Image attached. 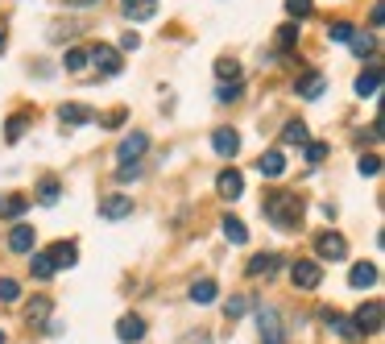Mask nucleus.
I'll use <instances>...</instances> for the list:
<instances>
[{"label":"nucleus","instance_id":"obj_35","mask_svg":"<svg viewBox=\"0 0 385 344\" xmlns=\"http://www.w3.org/2000/svg\"><path fill=\"white\" fill-rule=\"evenodd\" d=\"M348 42H353V50H357V54H361V58H365V54H373V46H377V42H373V37H369V33H353V37H348Z\"/></svg>","mask_w":385,"mask_h":344},{"label":"nucleus","instance_id":"obj_23","mask_svg":"<svg viewBox=\"0 0 385 344\" xmlns=\"http://www.w3.org/2000/svg\"><path fill=\"white\" fill-rule=\"evenodd\" d=\"M348 282H353V287H373V282H377V266H373V262H357V266L348 270Z\"/></svg>","mask_w":385,"mask_h":344},{"label":"nucleus","instance_id":"obj_33","mask_svg":"<svg viewBox=\"0 0 385 344\" xmlns=\"http://www.w3.org/2000/svg\"><path fill=\"white\" fill-rule=\"evenodd\" d=\"M353 33H357V29H353L348 21H332V25H328V37H336V42H348Z\"/></svg>","mask_w":385,"mask_h":344},{"label":"nucleus","instance_id":"obj_5","mask_svg":"<svg viewBox=\"0 0 385 344\" xmlns=\"http://www.w3.org/2000/svg\"><path fill=\"white\" fill-rule=\"evenodd\" d=\"M100 216H104V220H124V216H133V195H124V191L104 195V199H100Z\"/></svg>","mask_w":385,"mask_h":344},{"label":"nucleus","instance_id":"obj_1","mask_svg":"<svg viewBox=\"0 0 385 344\" xmlns=\"http://www.w3.org/2000/svg\"><path fill=\"white\" fill-rule=\"evenodd\" d=\"M261 212L278 224V228H299L303 220V195L299 191H270L261 199Z\"/></svg>","mask_w":385,"mask_h":344},{"label":"nucleus","instance_id":"obj_6","mask_svg":"<svg viewBox=\"0 0 385 344\" xmlns=\"http://www.w3.org/2000/svg\"><path fill=\"white\" fill-rule=\"evenodd\" d=\"M315 253H319V257H328V262H340V257H348V241H344L340 233H332V228H328V233H319V237H315Z\"/></svg>","mask_w":385,"mask_h":344},{"label":"nucleus","instance_id":"obj_24","mask_svg":"<svg viewBox=\"0 0 385 344\" xmlns=\"http://www.w3.org/2000/svg\"><path fill=\"white\" fill-rule=\"evenodd\" d=\"M307 120H286V129H282V141L286 145H307Z\"/></svg>","mask_w":385,"mask_h":344},{"label":"nucleus","instance_id":"obj_43","mask_svg":"<svg viewBox=\"0 0 385 344\" xmlns=\"http://www.w3.org/2000/svg\"><path fill=\"white\" fill-rule=\"evenodd\" d=\"M120 46H124V50H137V46H141V37H137V33H133V29H129V33H124V37H120Z\"/></svg>","mask_w":385,"mask_h":344},{"label":"nucleus","instance_id":"obj_22","mask_svg":"<svg viewBox=\"0 0 385 344\" xmlns=\"http://www.w3.org/2000/svg\"><path fill=\"white\" fill-rule=\"evenodd\" d=\"M257 170H261L265 179H278V174L286 170V158H282L278 150H270V154H261V158H257Z\"/></svg>","mask_w":385,"mask_h":344},{"label":"nucleus","instance_id":"obj_4","mask_svg":"<svg viewBox=\"0 0 385 344\" xmlns=\"http://www.w3.org/2000/svg\"><path fill=\"white\" fill-rule=\"evenodd\" d=\"M290 282H294L299 291H315V287L323 282V270H319L311 257H299V262L290 266Z\"/></svg>","mask_w":385,"mask_h":344},{"label":"nucleus","instance_id":"obj_28","mask_svg":"<svg viewBox=\"0 0 385 344\" xmlns=\"http://www.w3.org/2000/svg\"><path fill=\"white\" fill-rule=\"evenodd\" d=\"M29 274H33L37 282H46V278L54 274V266H50V257H46V253H33V257H29Z\"/></svg>","mask_w":385,"mask_h":344},{"label":"nucleus","instance_id":"obj_19","mask_svg":"<svg viewBox=\"0 0 385 344\" xmlns=\"http://www.w3.org/2000/svg\"><path fill=\"white\" fill-rule=\"evenodd\" d=\"M323 324H328L332 332H340L344 341H357V328H353V320H348V316H340V311H332V307H328V311H323Z\"/></svg>","mask_w":385,"mask_h":344},{"label":"nucleus","instance_id":"obj_21","mask_svg":"<svg viewBox=\"0 0 385 344\" xmlns=\"http://www.w3.org/2000/svg\"><path fill=\"white\" fill-rule=\"evenodd\" d=\"M29 116H33L29 108H21V112H12V116H8V125H4V141H21V133L29 129Z\"/></svg>","mask_w":385,"mask_h":344},{"label":"nucleus","instance_id":"obj_11","mask_svg":"<svg viewBox=\"0 0 385 344\" xmlns=\"http://www.w3.org/2000/svg\"><path fill=\"white\" fill-rule=\"evenodd\" d=\"M46 257H50V266H54V270L75 266V262H79V245H75V241H58V245H50V253H46Z\"/></svg>","mask_w":385,"mask_h":344},{"label":"nucleus","instance_id":"obj_40","mask_svg":"<svg viewBox=\"0 0 385 344\" xmlns=\"http://www.w3.org/2000/svg\"><path fill=\"white\" fill-rule=\"evenodd\" d=\"M311 8H315L311 0H286V12H290V17H307Z\"/></svg>","mask_w":385,"mask_h":344},{"label":"nucleus","instance_id":"obj_45","mask_svg":"<svg viewBox=\"0 0 385 344\" xmlns=\"http://www.w3.org/2000/svg\"><path fill=\"white\" fill-rule=\"evenodd\" d=\"M0 344H4V332H0Z\"/></svg>","mask_w":385,"mask_h":344},{"label":"nucleus","instance_id":"obj_38","mask_svg":"<svg viewBox=\"0 0 385 344\" xmlns=\"http://www.w3.org/2000/svg\"><path fill=\"white\" fill-rule=\"evenodd\" d=\"M216 100H220V104H228V100H241V83H232V87H228V83H220V87H216Z\"/></svg>","mask_w":385,"mask_h":344},{"label":"nucleus","instance_id":"obj_25","mask_svg":"<svg viewBox=\"0 0 385 344\" xmlns=\"http://www.w3.org/2000/svg\"><path fill=\"white\" fill-rule=\"evenodd\" d=\"M220 224H224V237H228L232 245H245V241H249V228H245V220H236V216H224Z\"/></svg>","mask_w":385,"mask_h":344},{"label":"nucleus","instance_id":"obj_3","mask_svg":"<svg viewBox=\"0 0 385 344\" xmlns=\"http://www.w3.org/2000/svg\"><path fill=\"white\" fill-rule=\"evenodd\" d=\"M353 328H357V336H373V332H382V303H377V299L361 303L357 316H353Z\"/></svg>","mask_w":385,"mask_h":344},{"label":"nucleus","instance_id":"obj_27","mask_svg":"<svg viewBox=\"0 0 385 344\" xmlns=\"http://www.w3.org/2000/svg\"><path fill=\"white\" fill-rule=\"evenodd\" d=\"M191 303H216V282L212 278L191 282Z\"/></svg>","mask_w":385,"mask_h":344},{"label":"nucleus","instance_id":"obj_32","mask_svg":"<svg viewBox=\"0 0 385 344\" xmlns=\"http://www.w3.org/2000/svg\"><path fill=\"white\" fill-rule=\"evenodd\" d=\"M245 311H249V299H245V295H232V299L224 303V316H228V320H241Z\"/></svg>","mask_w":385,"mask_h":344},{"label":"nucleus","instance_id":"obj_30","mask_svg":"<svg viewBox=\"0 0 385 344\" xmlns=\"http://www.w3.org/2000/svg\"><path fill=\"white\" fill-rule=\"evenodd\" d=\"M216 75L236 83V79H241V62H236V58H216Z\"/></svg>","mask_w":385,"mask_h":344},{"label":"nucleus","instance_id":"obj_17","mask_svg":"<svg viewBox=\"0 0 385 344\" xmlns=\"http://www.w3.org/2000/svg\"><path fill=\"white\" fill-rule=\"evenodd\" d=\"M8 249H12V253H29V249H33V224H17V228L8 233Z\"/></svg>","mask_w":385,"mask_h":344},{"label":"nucleus","instance_id":"obj_44","mask_svg":"<svg viewBox=\"0 0 385 344\" xmlns=\"http://www.w3.org/2000/svg\"><path fill=\"white\" fill-rule=\"evenodd\" d=\"M66 4H79V8H91V4H100V0H66Z\"/></svg>","mask_w":385,"mask_h":344},{"label":"nucleus","instance_id":"obj_39","mask_svg":"<svg viewBox=\"0 0 385 344\" xmlns=\"http://www.w3.org/2000/svg\"><path fill=\"white\" fill-rule=\"evenodd\" d=\"M357 170H361V174H377V170H382V162H377V154H365V158L357 162Z\"/></svg>","mask_w":385,"mask_h":344},{"label":"nucleus","instance_id":"obj_42","mask_svg":"<svg viewBox=\"0 0 385 344\" xmlns=\"http://www.w3.org/2000/svg\"><path fill=\"white\" fill-rule=\"evenodd\" d=\"M178 344H212V336H207V332H187Z\"/></svg>","mask_w":385,"mask_h":344},{"label":"nucleus","instance_id":"obj_14","mask_svg":"<svg viewBox=\"0 0 385 344\" xmlns=\"http://www.w3.org/2000/svg\"><path fill=\"white\" fill-rule=\"evenodd\" d=\"M245 270H249V278H261V274H278V270H282V257H278V253H257V257H253V262H249Z\"/></svg>","mask_w":385,"mask_h":344},{"label":"nucleus","instance_id":"obj_36","mask_svg":"<svg viewBox=\"0 0 385 344\" xmlns=\"http://www.w3.org/2000/svg\"><path fill=\"white\" fill-rule=\"evenodd\" d=\"M21 299V287L12 278H0V303H17Z\"/></svg>","mask_w":385,"mask_h":344},{"label":"nucleus","instance_id":"obj_15","mask_svg":"<svg viewBox=\"0 0 385 344\" xmlns=\"http://www.w3.org/2000/svg\"><path fill=\"white\" fill-rule=\"evenodd\" d=\"M58 120L62 125H87V120H95V112L87 104H62L58 108Z\"/></svg>","mask_w":385,"mask_h":344},{"label":"nucleus","instance_id":"obj_10","mask_svg":"<svg viewBox=\"0 0 385 344\" xmlns=\"http://www.w3.org/2000/svg\"><path fill=\"white\" fill-rule=\"evenodd\" d=\"M216 187H220L224 199H241V195H245V174H241V170H220Z\"/></svg>","mask_w":385,"mask_h":344},{"label":"nucleus","instance_id":"obj_26","mask_svg":"<svg viewBox=\"0 0 385 344\" xmlns=\"http://www.w3.org/2000/svg\"><path fill=\"white\" fill-rule=\"evenodd\" d=\"M58 191H62V183H58L54 174H41V183H37V199H41V203H58Z\"/></svg>","mask_w":385,"mask_h":344},{"label":"nucleus","instance_id":"obj_37","mask_svg":"<svg viewBox=\"0 0 385 344\" xmlns=\"http://www.w3.org/2000/svg\"><path fill=\"white\" fill-rule=\"evenodd\" d=\"M303 154H307V162L315 166V162H323V158H328V145H323V141H307V150H303Z\"/></svg>","mask_w":385,"mask_h":344},{"label":"nucleus","instance_id":"obj_41","mask_svg":"<svg viewBox=\"0 0 385 344\" xmlns=\"http://www.w3.org/2000/svg\"><path fill=\"white\" fill-rule=\"evenodd\" d=\"M120 120H124V108H112V112H108V116H104L100 125H104V129H116Z\"/></svg>","mask_w":385,"mask_h":344},{"label":"nucleus","instance_id":"obj_9","mask_svg":"<svg viewBox=\"0 0 385 344\" xmlns=\"http://www.w3.org/2000/svg\"><path fill=\"white\" fill-rule=\"evenodd\" d=\"M212 145H216V154H220V158H232V154L241 150V133L224 125V129H216V133H212Z\"/></svg>","mask_w":385,"mask_h":344},{"label":"nucleus","instance_id":"obj_12","mask_svg":"<svg viewBox=\"0 0 385 344\" xmlns=\"http://www.w3.org/2000/svg\"><path fill=\"white\" fill-rule=\"evenodd\" d=\"M257 324H261V341L265 344H282V324H278V311L274 307H261Z\"/></svg>","mask_w":385,"mask_h":344},{"label":"nucleus","instance_id":"obj_2","mask_svg":"<svg viewBox=\"0 0 385 344\" xmlns=\"http://www.w3.org/2000/svg\"><path fill=\"white\" fill-rule=\"evenodd\" d=\"M87 58L95 62V71H100V75H120V66H124L120 50H116V46H108V42H95Z\"/></svg>","mask_w":385,"mask_h":344},{"label":"nucleus","instance_id":"obj_34","mask_svg":"<svg viewBox=\"0 0 385 344\" xmlns=\"http://www.w3.org/2000/svg\"><path fill=\"white\" fill-rule=\"evenodd\" d=\"M294 42H299V25H282L278 29V50H290Z\"/></svg>","mask_w":385,"mask_h":344},{"label":"nucleus","instance_id":"obj_8","mask_svg":"<svg viewBox=\"0 0 385 344\" xmlns=\"http://www.w3.org/2000/svg\"><path fill=\"white\" fill-rule=\"evenodd\" d=\"M323 87H328L323 71H303V75H299V83H294V91H299L303 100H319V96H323Z\"/></svg>","mask_w":385,"mask_h":344},{"label":"nucleus","instance_id":"obj_7","mask_svg":"<svg viewBox=\"0 0 385 344\" xmlns=\"http://www.w3.org/2000/svg\"><path fill=\"white\" fill-rule=\"evenodd\" d=\"M149 150V137L145 133H129L124 141H120V150H116V158H120V166H133L141 154Z\"/></svg>","mask_w":385,"mask_h":344},{"label":"nucleus","instance_id":"obj_29","mask_svg":"<svg viewBox=\"0 0 385 344\" xmlns=\"http://www.w3.org/2000/svg\"><path fill=\"white\" fill-rule=\"evenodd\" d=\"M124 12L133 21H149L153 17V0H124Z\"/></svg>","mask_w":385,"mask_h":344},{"label":"nucleus","instance_id":"obj_20","mask_svg":"<svg viewBox=\"0 0 385 344\" xmlns=\"http://www.w3.org/2000/svg\"><path fill=\"white\" fill-rule=\"evenodd\" d=\"M29 208V195H4L0 199V220H21Z\"/></svg>","mask_w":385,"mask_h":344},{"label":"nucleus","instance_id":"obj_31","mask_svg":"<svg viewBox=\"0 0 385 344\" xmlns=\"http://www.w3.org/2000/svg\"><path fill=\"white\" fill-rule=\"evenodd\" d=\"M83 62H87V50H79V46H71V50L62 54V66H66V71H83Z\"/></svg>","mask_w":385,"mask_h":344},{"label":"nucleus","instance_id":"obj_16","mask_svg":"<svg viewBox=\"0 0 385 344\" xmlns=\"http://www.w3.org/2000/svg\"><path fill=\"white\" fill-rule=\"evenodd\" d=\"M377 87H382V66H369V71L357 75V96H361V100H365V96H377Z\"/></svg>","mask_w":385,"mask_h":344},{"label":"nucleus","instance_id":"obj_13","mask_svg":"<svg viewBox=\"0 0 385 344\" xmlns=\"http://www.w3.org/2000/svg\"><path fill=\"white\" fill-rule=\"evenodd\" d=\"M116 336H120L124 344L145 341V320H141V316H124V320L116 324Z\"/></svg>","mask_w":385,"mask_h":344},{"label":"nucleus","instance_id":"obj_18","mask_svg":"<svg viewBox=\"0 0 385 344\" xmlns=\"http://www.w3.org/2000/svg\"><path fill=\"white\" fill-rule=\"evenodd\" d=\"M25 320H29V328H46V324H50V299H46V295L33 299V303L25 307Z\"/></svg>","mask_w":385,"mask_h":344}]
</instances>
